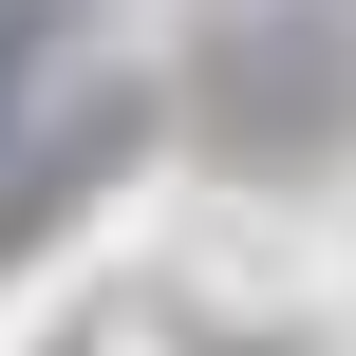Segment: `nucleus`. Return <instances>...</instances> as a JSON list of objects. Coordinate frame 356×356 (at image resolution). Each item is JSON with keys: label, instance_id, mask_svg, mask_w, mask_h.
Segmentation results:
<instances>
[{"label": "nucleus", "instance_id": "f257e3e1", "mask_svg": "<svg viewBox=\"0 0 356 356\" xmlns=\"http://www.w3.org/2000/svg\"><path fill=\"white\" fill-rule=\"evenodd\" d=\"M56 19H75V0H0V131H19V94H38V56H56Z\"/></svg>", "mask_w": 356, "mask_h": 356}]
</instances>
